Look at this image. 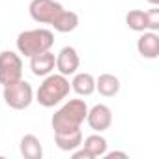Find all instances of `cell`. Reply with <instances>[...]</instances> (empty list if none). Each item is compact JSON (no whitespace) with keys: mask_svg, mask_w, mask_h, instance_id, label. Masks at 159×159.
Returning a JSON list of instances; mask_svg holds the SVG:
<instances>
[{"mask_svg":"<svg viewBox=\"0 0 159 159\" xmlns=\"http://www.w3.org/2000/svg\"><path fill=\"white\" fill-rule=\"evenodd\" d=\"M30 17L39 25H51L56 32H73L79 26V15L66 10L56 0H32L28 6Z\"/></svg>","mask_w":159,"mask_h":159,"instance_id":"cell-1","label":"cell"},{"mask_svg":"<svg viewBox=\"0 0 159 159\" xmlns=\"http://www.w3.org/2000/svg\"><path fill=\"white\" fill-rule=\"evenodd\" d=\"M86 114H88V105L84 103V99H69V101H66L52 114L51 124H52L54 133L79 129L86 122Z\"/></svg>","mask_w":159,"mask_h":159,"instance_id":"cell-2","label":"cell"},{"mask_svg":"<svg viewBox=\"0 0 159 159\" xmlns=\"http://www.w3.org/2000/svg\"><path fill=\"white\" fill-rule=\"evenodd\" d=\"M69 90H71V83L67 81L66 75H60V73H49L43 83L39 84L38 92H36V101L45 107V109H51L58 103H62L67 96H69Z\"/></svg>","mask_w":159,"mask_h":159,"instance_id":"cell-3","label":"cell"},{"mask_svg":"<svg viewBox=\"0 0 159 159\" xmlns=\"http://www.w3.org/2000/svg\"><path fill=\"white\" fill-rule=\"evenodd\" d=\"M17 51L19 54L32 58L34 54L51 51V47L54 45V34L47 28H34V30H25L17 36Z\"/></svg>","mask_w":159,"mask_h":159,"instance_id":"cell-4","label":"cell"},{"mask_svg":"<svg viewBox=\"0 0 159 159\" xmlns=\"http://www.w3.org/2000/svg\"><path fill=\"white\" fill-rule=\"evenodd\" d=\"M4 101L8 107L15 111H25L34 101V90L32 84L26 83L25 79H19L15 83H10L4 86Z\"/></svg>","mask_w":159,"mask_h":159,"instance_id":"cell-5","label":"cell"},{"mask_svg":"<svg viewBox=\"0 0 159 159\" xmlns=\"http://www.w3.org/2000/svg\"><path fill=\"white\" fill-rule=\"evenodd\" d=\"M23 79V60L13 51L0 52V84L6 86Z\"/></svg>","mask_w":159,"mask_h":159,"instance_id":"cell-6","label":"cell"},{"mask_svg":"<svg viewBox=\"0 0 159 159\" xmlns=\"http://www.w3.org/2000/svg\"><path fill=\"white\" fill-rule=\"evenodd\" d=\"M86 124H88L90 129H94L96 133H103V131H107V129L112 125V111H111L107 105L98 103V105H94L92 109H88Z\"/></svg>","mask_w":159,"mask_h":159,"instance_id":"cell-7","label":"cell"},{"mask_svg":"<svg viewBox=\"0 0 159 159\" xmlns=\"http://www.w3.org/2000/svg\"><path fill=\"white\" fill-rule=\"evenodd\" d=\"M79 66H81V58H79V52L75 47H64L60 49V52L56 54V69L60 75H75Z\"/></svg>","mask_w":159,"mask_h":159,"instance_id":"cell-8","label":"cell"},{"mask_svg":"<svg viewBox=\"0 0 159 159\" xmlns=\"http://www.w3.org/2000/svg\"><path fill=\"white\" fill-rule=\"evenodd\" d=\"M137 51L142 58L155 60L159 56V34L152 30L140 32V38L137 39Z\"/></svg>","mask_w":159,"mask_h":159,"instance_id":"cell-9","label":"cell"},{"mask_svg":"<svg viewBox=\"0 0 159 159\" xmlns=\"http://www.w3.org/2000/svg\"><path fill=\"white\" fill-rule=\"evenodd\" d=\"M54 66H56V56L51 51L34 54L30 58V69L36 77H47L49 73H52Z\"/></svg>","mask_w":159,"mask_h":159,"instance_id":"cell-10","label":"cell"},{"mask_svg":"<svg viewBox=\"0 0 159 159\" xmlns=\"http://www.w3.org/2000/svg\"><path fill=\"white\" fill-rule=\"evenodd\" d=\"M54 142L62 152H73L77 148H81L83 144V131L81 127L71 131H58L54 133Z\"/></svg>","mask_w":159,"mask_h":159,"instance_id":"cell-11","label":"cell"},{"mask_svg":"<svg viewBox=\"0 0 159 159\" xmlns=\"http://www.w3.org/2000/svg\"><path fill=\"white\" fill-rule=\"evenodd\" d=\"M71 90L79 96H92L96 92V77L92 73H75L71 81Z\"/></svg>","mask_w":159,"mask_h":159,"instance_id":"cell-12","label":"cell"},{"mask_svg":"<svg viewBox=\"0 0 159 159\" xmlns=\"http://www.w3.org/2000/svg\"><path fill=\"white\" fill-rule=\"evenodd\" d=\"M120 79L112 73H103L96 79V90L103 98H114L120 92Z\"/></svg>","mask_w":159,"mask_h":159,"instance_id":"cell-13","label":"cell"},{"mask_svg":"<svg viewBox=\"0 0 159 159\" xmlns=\"http://www.w3.org/2000/svg\"><path fill=\"white\" fill-rule=\"evenodd\" d=\"M21 155L25 159H41L43 157V146L36 135H25L21 139Z\"/></svg>","mask_w":159,"mask_h":159,"instance_id":"cell-14","label":"cell"},{"mask_svg":"<svg viewBox=\"0 0 159 159\" xmlns=\"http://www.w3.org/2000/svg\"><path fill=\"white\" fill-rule=\"evenodd\" d=\"M84 150H88L90 153H92V157L96 159V157H103L105 155V152H107V139L105 137H101L99 133H94V135H88L84 140H83V144H81Z\"/></svg>","mask_w":159,"mask_h":159,"instance_id":"cell-15","label":"cell"},{"mask_svg":"<svg viewBox=\"0 0 159 159\" xmlns=\"http://www.w3.org/2000/svg\"><path fill=\"white\" fill-rule=\"evenodd\" d=\"M125 25L133 32H144L148 30V13L142 10H131L125 15Z\"/></svg>","mask_w":159,"mask_h":159,"instance_id":"cell-16","label":"cell"},{"mask_svg":"<svg viewBox=\"0 0 159 159\" xmlns=\"http://www.w3.org/2000/svg\"><path fill=\"white\" fill-rule=\"evenodd\" d=\"M146 13H148V30L157 32L159 30V8L152 6V10H148Z\"/></svg>","mask_w":159,"mask_h":159,"instance_id":"cell-17","label":"cell"},{"mask_svg":"<svg viewBox=\"0 0 159 159\" xmlns=\"http://www.w3.org/2000/svg\"><path fill=\"white\" fill-rule=\"evenodd\" d=\"M71 153H73V159H94L92 153H90L88 150H84V148H81V150L77 148V150H73Z\"/></svg>","mask_w":159,"mask_h":159,"instance_id":"cell-18","label":"cell"},{"mask_svg":"<svg viewBox=\"0 0 159 159\" xmlns=\"http://www.w3.org/2000/svg\"><path fill=\"white\" fill-rule=\"evenodd\" d=\"M103 157H107V159H114V157H127V153L125 152H105V155Z\"/></svg>","mask_w":159,"mask_h":159,"instance_id":"cell-19","label":"cell"},{"mask_svg":"<svg viewBox=\"0 0 159 159\" xmlns=\"http://www.w3.org/2000/svg\"><path fill=\"white\" fill-rule=\"evenodd\" d=\"M148 2H150L152 6H159V0H148Z\"/></svg>","mask_w":159,"mask_h":159,"instance_id":"cell-20","label":"cell"}]
</instances>
